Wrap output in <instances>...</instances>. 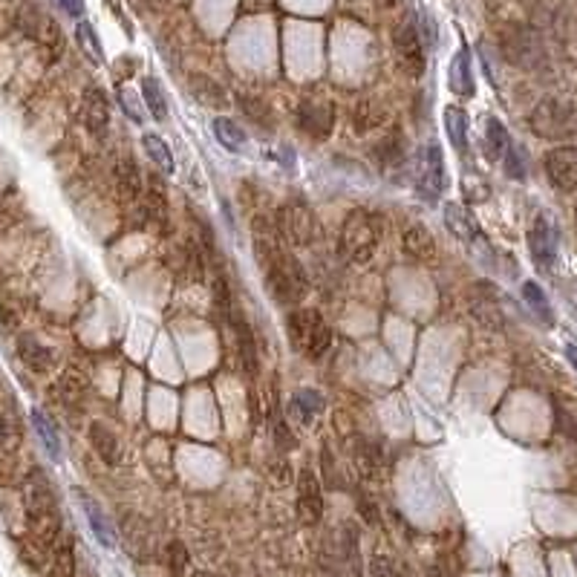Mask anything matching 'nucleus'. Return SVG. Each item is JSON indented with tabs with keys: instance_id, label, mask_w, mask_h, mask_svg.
<instances>
[{
	"instance_id": "f257e3e1",
	"label": "nucleus",
	"mask_w": 577,
	"mask_h": 577,
	"mask_svg": "<svg viewBox=\"0 0 577 577\" xmlns=\"http://www.w3.org/2000/svg\"><path fill=\"white\" fill-rule=\"evenodd\" d=\"M23 502H27V523H29L32 546L38 551H53V546L61 537V514H58L53 485H49V480L41 471H32L27 476Z\"/></svg>"
},
{
	"instance_id": "f03ea898",
	"label": "nucleus",
	"mask_w": 577,
	"mask_h": 577,
	"mask_svg": "<svg viewBox=\"0 0 577 577\" xmlns=\"http://www.w3.org/2000/svg\"><path fill=\"white\" fill-rule=\"evenodd\" d=\"M378 240H382V223H378V217L373 211L355 208V211H350V217L343 219L341 251L352 266L370 263L375 249H378Z\"/></svg>"
},
{
	"instance_id": "7ed1b4c3",
	"label": "nucleus",
	"mask_w": 577,
	"mask_h": 577,
	"mask_svg": "<svg viewBox=\"0 0 577 577\" xmlns=\"http://www.w3.org/2000/svg\"><path fill=\"white\" fill-rule=\"evenodd\" d=\"M266 286L272 289L277 303L298 306L306 298V292H309V275H306V268L301 266L298 257L280 251L266 266Z\"/></svg>"
},
{
	"instance_id": "20e7f679",
	"label": "nucleus",
	"mask_w": 577,
	"mask_h": 577,
	"mask_svg": "<svg viewBox=\"0 0 577 577\" xmlns=\"http://www.w3.org/2000/svg\"><path fill=\"white\" fill-rule=\"evenodd\" d=\"M532 130L537 136L551 139V142L569 139L577 133L574 110L566 102H560V98H543L532 113Z\"/></svg>"
},
{
	"instance_id": "39448f33",
	"label": "nucleus",
	"mask_w": 577,
	"mask_h": 577,
	"mask_svg": "<svg viewBox=\"0 0 577 577\" xmlns=\"http://www.w3.org/2000/svg\"><path fill=\"white\" fill-rule=\"evenodd\" d=\"M277 235L289 245H312L317 240V217L309 205L286 202L277 214Z\"/></svg>"
},
{
	"instance_id": "423d86ee",
	"label": "nucleus",
	"mask_w": 577,
	"mask_h": 577,
	"mask_svg": "<svg viewBox=\"0 0 577 577\" xmlns=\"http://www.w3.org/2000/svg\"><path fill=\"white\" fill-rule=\"evenodd\" d=\"M392 44H396V53L404 72L410 78H422L425 76V44L419 38V27L413 23V18H401L396 32H392Z\"/></svg>"
},
{
	"instance_id": "0eeeda50",
	"label": "nucleus",
	"mask_w": 577,
	"mask_h": 577,
	"mask_svg": "<svg viewBox=\"0 0 577 577\" xmlns=\"http://www.w3.org/2000/svg\"><path fill=\"white\" fill-rule=\"evenodd\" d=\"M502 55H506L511 64L534 70L543 64V44L540 38L525 27H511L502 32Z\"/></svg>"
},
{
	"instance_id": "6e6552de",
	"label": "nucleus",
	"mask_w": 577,
	"mask_h": 577,
	"mask_svg": "<svg viewBox=\"0 0 577 577\" xmlns=\"http://www.w3.org/2000/svg\"><path fill=\"white\" fill-rule=\"evenodd\" d=\"M298 128L309 139L324 142L335 128V110L324 98H303L298 104Z\"/></svg>"
},
{
	"instance_id": "1a4fd4ad",
	"label": "nucleus",
	"mask_w": 577,
	"mask_h": 577,
	"mask_svg": "<svg viewBox=\"0 0 577 577\" xmlns=\"http://www.w3.org/2000/svg\"><path fill=\"white\" fill-rule=\"evenodd\" d=\"M416 185H419L425 200H431V202L439 200V194L445 191V162H441V151L436 142L425 144L419 170H416Z\"/></svg>"
},
{
	"instance_id": "9d476101",
	"label": "nucleus",
	"mask_w": 577,
	"mask_h": 577,
	"mask_svg": "<svg viewBox=\"0 0 577 577\" xmlns=\"http://www.w3.org/2000/svg\"><path fill=\"white\" fill-rule=\"evenodd\" d=\"M298 517L303 525H317L324 517V485L309 468L298 476Z\"/></svg>"
},
{
	"instance_id": "9b49d317",
	"label": "nucleus",
	"mask_w": 577,
	"mask_h": 577,
	"mask_svg": "<svg viewBox=\"0 0 577 577\" xmlns=\"http://www.w3.org/2000/svg\"><path fill=\"white\" fill-rule=\"evenodd\" d=\"M543 165L551 185H557L560 191H577V147H551Z\"/></svg>"
},
{
	"instance_id": "f8f14e48",
	"label": "nucleus",
	"mask_w": 577,
	"mask_h": 577,
	"mask_svg": "<svg viewBox=\"0 0 577 577\" xmlns=\"http://www.w3.org/2000/svg\"><path fill=\"white\" fill-rule=\"evenodd\" d=\"M529 249L540 268H551L557 263V237L546 217H537L529 231Z\"/></svg>"
},
{
	"instance_id": "ddd939ff",
	"label": "nucleus",
	"mask_w": 577,
	"mask_h": 577,
	"mask_svg": "<svg viewBox=\"0 0 577 577\" xmlns=\"http://www.w3.org/2000/svg\"><path fill=\"white\" fill-rule=\"evenodd\" d=\"M205 254L196 243H182L177 251V263H174V277L179 280V286H194L202 284L205 277Z\"/></svg>"
},
{
	"instance_id": "4468645a",
	"label": "nucleus",
	"mask_w": 577,
	"mask_h": 577,
	"mask_svg": "<svg viewBox=\"0 0 577 577\" xmlns=\"http://www.w3.org/2000/svg\"><path fill=\"white\" fill-rule=\"evenodd\" d=\"M251 237H254V254L260 266L266 268L275 257L284 251L280 249V235H277V226L272 223L268 217H254V226H251Z\"/></svg>"
},
{
	"instance_id": "2eb2a0df",
	"label": "nucleus",
	"mask_w": 577,
	"mask_h": 577,
	"mask_svg": "<svg viewBox=\"0 0 577 577\" xmlns=\"http://www.w3.org/2000/svg\"><path fill=\"white\" fill-rule=\"evenodd\" d=\"M401 249L408 257H413V260H433V254H436V240L431 235V228H425L422 223H413L404 228V235H401Z\"/></svg>"
},
{
	"instance_id": "dca6fc26",
	"label": "nucleus",
	"mask_w": 577,
	"mask_h": 577,
	"mask_svg": "<svg viewBox=\"0 0 577 577\" xmlns=\"http://www.w3.org/2000/svg\"><path fill=\"white\" fill-rule=\"evenodd\" d=\"M341 560H343V569H347V577H364L361 537H359V525L355 523L341 525Z\"/></svg>"
},
{
	"instance_id": "f3484780",
	"label": "nucleus",
	"mask_w": 577,
	"mask_h": 577,
	"mask_svg": "<svg viewBox=\"0 0 577 577\" xmlns=\"http://www.w3.org/2000/svg\"><path fill=\"white\" fill-rule=\"evenodd\" d=\"M231 329H235V338H237V352H240V361H243V370L249 378L257 375V347H254V335H251V326L249 321L235 312L231 315Z\"/></svg>"
},
{
	"instance_id": "a211bd4d",
	"label": "nucleus",
	"mask_w": 577,
	"mask_h": 577,
	"mask_svg": "<svg viewBox=\"0 0 577 577\" xmlns=\"http://www.w3.org/2000/svg\"><path fill=\"white\" fill-rule=\"evenodd\" d=\"M84 125L93 133V136H104L110 128V104L102 90H87L84 95Z\"/></svg>"
},
{
	"instance_id": "6ab92c4d",
	"label": "nucleus",
	"mask_w": 577,
	"mask_h": 577,
	"mask_svg": "<svg viewBox=\"0 0 577 577\" xmlns=\"http://www.w3.org/2000/svg\"><path fill=\"white\" fill-rule=\"evenodd\" d=\"M448 84L450 90L457 93L459 98H471L474 95V72H471V53L468 49H459L457 55H453L450 67H448Z\"/></svg>"
},
{
	"instance_id": "aec40b11",
	"label": "nucleus",
	"mask_w": 577,
	"mask_h": 577,
	"mask_svg": "<svg viewBox=\"0 0 577 577\" xmlns=\"http://www.w3.org/2000/svg\"><path fill=\"white\" fill-rule=\"evenodd\" d=\"M78 499H81V506H84V514H87V520H90V529H93L95 540L104 548H113L116 546V532H113V525H110L104 508L98 506V502L90 494H84V490H78Z\"/></svg>"
},
{
	"instance_id": "412c9836",
	"label": "nucleus",
	"mask_w": 577,
	"mask_h": 577,
	"mask_svg": "<svg viewBox=\"0 0 577 577\" xmlns=\"http://www.w3.org/2000/svg\"><path fill=\"white\" fill-rule=\"evenodd\" d=\"M321 321H324L321 312H315V309H294L289 315V338L301 352H306V347H309V338Z\"/></svg>"
},
{
	"instance_id": "4be33fe9",
	"label": "nucleus",
	"mask_w": 577,
	"mask_h": 577,
	"mask_svg": "<svg viewBox=\"0 0 577 577\" xmlns=\"http://www.w3.org/2000/svg\"><path fill=\"white\" fill-rule=\"evenodd\" d=\"M445 226L453 237H459L462 243H474L480 237V226L474 223V217L465 211L457 202H445Z\"/></svg>"
},
{
	"instance_id": "5701e85b",
	"label": "nucleus",
	"mask_w": 577,
	"mask_h": 577,
	"mask_svg": "<svg viewBox=\"0 0 577 577\" xmlns=\"http://www.w3.org/2000/svg\"><path fill=\"white\" fill-rule=\"evenodd\" d=\"M18 350H21L23 364H27L29 370H35V373H46L49 367H53V350L44 347V343H41L38 338L21 335V338H18Z\"/></svg>"
},
{
	"instance_id": "b1692460",
	"label": "nucleus",
	"mask_w": 577,
	"mask_h": 577,
	"mask_svg": "<svg viewBox=\"0 0 577 577\" xmlns=\"http://www.w3.org/2000/svg\"><path fill=\"white\" fill-rule=\"evenodd\" d=\"M116 188L121 194V200H139L142 194V177H139V168L133 159H119L116 165Z\"/></svg>"
},
{
	"instance_id": "393cba45",
	"label": "nucleus",
	"mask_w": 577,
	"mask_h": 577,
	"mask_svg": "<svg viewBox=\"0 0 577 577\" xmlns=\"http://www.w3.org/2000/svg\"><path fill=\"white\" fill-rule=\"evenodd\" d=\"M29 419H32V427H35V433H38L44 450L49 453V459L61 462V436H58V431H55V425L49 422V416H46L44 410H32Z\"/></svg>"
},
{
	"instance_id": "a878e982",
	"label": "nucleus",
	"mask_w": 577,
	"mask_h": 577,
	"mask_svg": "<svg viewBox=\"0 0 577 577\" xmlns=\"http://www.w3.org/2000/svg\"><path fill=\"white\" fill-rule=\"evenodd\" d=\"M90 445L95 448L98 457H102V462L116 465V459H119V439H116V433L110 431L104 422H93L90 425Z\"/></svg>"
},
{
	"instance_id": "bb28decb",
	"label": "nucleus",
	"mask_w": 577,
	"mask_h": 577,
	"mask_svg": "<svg viewBox=\"0 0 577 577\" xmlns=\"http://www.w3.org/2000/svg\"><path fill=\"white\" fill-rule=\"evenodd\" d=\"M211 133H214V139L226 147L228 153H240L243 147H245V133L243 128L237 125V121H231L226 116H219L211 121Z\"/></svg>"
},
{
	"instance_id": "cd10ccee",
	"label": "nucleus",
	"mask_w": 577,
	"mask_h": 577,
	"mask_svg": "<svg viewBox=\"0 0 577 577\" xmlns=\"http://www.w3.org/2000/svg\"><path fill=\"white\" fill-rule=\"evenodd\" d=\"M58 390H61V396H64V401H70V404L84 401V396L90 392V375L81 373L78 367H67L64 375H61V382H58Z\"/></svg>"
},
{
	"instance_id": "c85d7f7f",
	"label": "nucleus",
	"mask_w": 577,
	"mask_h": 577,
	"mask_svg": "<svg viewBox=\"0 0 577 577\" xmlns=\"http://www.w3.org/2000/svg\"><path fill=\"white\" fill-rule=\"evenodd\" d=\"M188 90H191V95L196 98V102H202L205 107H223L226 104V90L208 76H191L188 78Z\"/></svg>"
},
{
	"instance_id": "c756f323",
	"label": "nucleus",
	"mask_w": 577,
	"mask_h": 577,
	"mask_svg": "<svg viewBox=\"0 0 577 577\" xmlns=\"http://www.w3.org/2000/svg\"><path fill=\"white\" fill-rule=\"evenodd\" d=\"M375 159H378V165H382V170H390V168H396L401 162V159H404V136H401V130L384 133V139L375 144Z\"/></svg>"
},
{
	"instance_id": "7c9ffc66",
	"label": "nucleus",
	"mask_w": 577,
	"mask_h": 577,
	"mask_svg": "<svg viewBox=\"0 0 577 577\" xmlns=\"http://www.w3.org/2000/svg\"><path fill=\"white\" fill-rule=\"evenodd\" d=\"M142 144H144V153L151 156V162H153L159 170H162V174H174V170H177L174 153H170V147L165 144L162 136H156V133H144Z\"/></svg>"
},
{
	"instance_id": "2f4dec72",
	"label": "nucleus",
	"mask_w": 577,
	"mask_h": 577,
	"mask_svg": "<svg viewBox=\"0 0 577 577\" xmlns=\"http://www.w3.org/2000/svg\"><path fill=\"white\" fill-rule=\"evenodd\" d=\"M445 130H448V139L453 142L459 153H465L468 147V113L462 107H448L445 110Z\"/></svg>"
},
{
	"instance_id": "473e14b6",
	"label": "nucleus",
	"mask_w": 577,
	"mask_h": 577,
	"mask_svg": "<svg viewBox=\"0 0 577 577\" xmlns=\"http://www.w3.org/2000/svg\"><path fill=\"white\" fill-rule=\"evenodd\" d=\"M76 574V551L70 540H58L53 546V560H49V577H72Z\"/></svg>"
},
{
	"instance_id": "72a5a7b5",
	"label": "nucleus",
	"mask_w": 577,
	"mask_h": 577,
	"mask_svg": "<svg viewBox=\"0 0 577 577\" xmlns=\"http://www.w3.org/2000/svg\"><path fill=\"white\" fill-rule=\"evenodd\" d=\"M471 315L480 321L485 329H494V333H499L502 326H506V317H502V309L497 306V294H490V301L485 298H476L471 303Z\"/></svg>"
},
{
	"instance_id": "f704fd0d",
	"label": "nucleus",
	"mask_w": 577,
	"mask_h": 577,
	"mask_svg": "<svg viewBox=\"0 0 577 577\" xmlns=\"http://www.w3.org/2000/svg\"><path fill=\"white\" fill-rule=\"evenodd\" d=\"M240 110L245 113V119L254 121L257 128H263V130H272L275 128V116H272V107H268L263 98H257V95H240Z\"/></svg>"
},
{
	"instance_id": "c9c22d12",
	"label": "nucleus",
	"mask_w": 577,
	"mask_h": 577,
	"mask_svg": "<svg viewBox=\"0 0 577 577\" xmlns=\"http://www.w3.org/2000/svg\"><path fill=\"white\" fill-rule=\"evenodd\" d=\"M508 144H511V136H508V130L502 128V121L488 119L485 121V153L490 159H502L508 151Z\"/></svg>"
},
{
	"instance_id": "e433bc0d",
	"label": "nucleus",
	"mask_w": 577,
	"mask_h": 577,
	"mask_svg": "<svg viewBox=\"0 0 577 577\" xmlns=\"http://www.w3.org/2000/svg\"><path fill=\"white\" fill-rule=\"evenodd\" d=\"M321 410H324V399H321V392H317V390L303 387V390L294 392V413L301 416L303 425H312L315 416Z\"/></svg>"
},
{
	"instance_id": "4c0bfd02",
	"label": "nucleus",
	"mask_w": 577,
	"mask_h": 577,
	"mask_svg": "<svg viewBox=\"0 0 577 577\" xmlns=\"http://www.w3.org/2000/svg\"><path fill=\"white\" fill-rule=\"evenodd\" d=\"M355 465H359V474L364 480H373V476L382 474V457H378V448L373 441H359V448H355Z\"/></svg>"
},
{
	"instance_id": "58836bf2",
	"label": "nucleus",
	"mask_w": 577,
	"mask_h": 577,
	"mask_svg": "<svg viewBox=\"0 0 577 577\" xmlns=\"http://www.w3.org/2000/svg\"><path fill=\"white\" fill-rule=\"evenodd\" d=\"M142 95H144V104L151 110V116L156 121H165L168 119V102H165V93L159 87L156 78H144L142 81Z\"/></svg>"
},
{
	"instance_id": "ea45409f",
	"label": "nucleus",
	"mask_w": 577,
	"mask_h": 577,
	"mask_svg": "<svg viewBox=\"0 0 577 577\" xmlns=\"http://www.w3.org/2000/svg\"><path fill=\"white\" fill-rule=\"evenodd\" d=\"M76 41L78 46L87 53V58L93 61V64H102L104 55H102V44H98V35L93 29V23L90 21H78V27H76Z\"/></svg>"
},
{
	"instance_id": "a19ab883",
	"label": "nucleus",
	"mask_w": 577,
	"mask_h": 577,
	"mask_svg": "<svg viewBox=\"0 0 577 577\" xmlns=\"http://www.w3.org/2000/svg\"><path fill=\"white\" fill-rule=\"evenodd\" d=\"M272 439L280 450H294L298 448V436L292 433V427L286 425L284 413L277 410V401H275V410H272Z\"/></svg>"
},
{
	"instance_id": "79ce46f5",
	"label": "nucleus",
	"mask_w": 577,
	"mask_h": 577,
	"mask_svg": "<svg viewBox=\"0 0 577 577\" xmlns=\"http://www.w3.org/2000/svg\"><path fill=\"white\" fill-rule=\"evenodd\" d=\"M0 445L6 450H15L21 445V422L18 413H0Z\"/></svg>"
},
{
	"instance_id": "37998d69",
	"label": "nucleus",
	"mask_w": 577,
	"mask_h": 577,
	"mask_svg": "<svg viewBox=\"0 0 577 577\" xmlns=\"http://www.w3.org/2000/svg\"><path fill=\"white\" fill-rule=\"evenodd\" d=\"M329 343H333V329H329L324 321L317 324V329L312 333V338H309V347H306V359H312V361H317V359H324V352L329 350Z\"/></svg>"
},
{
	"instance_id": "c03bdc74",
	"label": "nucleus",
	"mask_w": 577,
	"mask_h": 577,
	"mask_svg": "<svg viewBox=\"0 0 577 577\" xmlns=\"http://www.w3.org/2000/svg\"><path fill=\"white\" fill-rule=\"evenodd\" d=\"M523 298L532 303V309H534L540 317H543V321H548V324L555 321V315H551V309H548V301H546L543 289H540L537 284H532V280H529V284H523Z\"/></svg>"
},
{
	"instance_id": "a18cd8bd",
	"label": "nucleus",
	"mask_w": 577,
	"mask_h": 577,
	"mask_svg": "<svg viewBox=\"0 0 577 577\" xmlns=\"http://www.w3.org/2000/svg\"><path fill=\"white\" fill-rule=\"evenodd\" d=\"M165 563H168V572L170 574H185L188 569V548L185 543H179V540H174V543H168L165 548Z\"/></svg>"
},
{
	"instance_id": "49530a36",
	"label": "nucleus",
	"mask_w": 577,
	"mask_h": 577,
	"mask_svg": "<svg viewBox=\"0 0 577 577\" xmlns=\"http://www.w3.org/2000/svg\"><path fill=\"white\" fill-rule=\"evenodd\" d=\"M375 125H382V113H375L370 102H361L355 107V133H367Z\"/></svg>"
},
{
	"instance_id": "de8ad7c7",
	"label": "nucleus",
	"mask_w": 577,
	"mask_h": 577,
	"mask_svg": "<svg viewBox=\"0 0 577 577\" xmlns=\"http://www.w3.org/2000/svg\"><path fill=\"white\" fill-rule=\"evenodd\" d=\"M147 217L156 219V223H168V202H165V194L162 188H151L147 191Z\"/></svg>"
},
{
	"instance_id": "09e8293b",
	"label": "nucleus",
	"mask_w": 577,
	"mask_h": 577,
	"mask_svg": "<svg viewBox=\"0 0 577 577\" xmlns=\"http://www.w3.org/2000/svg\"><path fill=\"white\" fill-rule=\"evenodd\" d=\"M506 174L511 177V179H525V162H523V156H520V151L514 147V142L508 144V151H506Z\"/></svg>"
},
{
	"instance_id": "8fccbe9b",
	"label": "nucleus",
	"mask_w": 577,
	"mask_h": 577,
	"mask_svg": "<svg viewBox=\"0 0 577 577\" xmlns=\"http://www.w3.org/2000/svg\"><path fill=\"white\" fill-rule=\"evenodd\" d=\"M321 474H324V485H329V488H338V485H343V480H341V474H335V459H333V450L329 448H324L321 450Z\"/></svg>"
},
{
	"instance_id": "3c124183",
	"label": "nucleus",
	"mask_w": 577,
	"mask_h": 577,
	"mask_svg": "<svg viewBox=\"0 0 577 577\" xmlns=\"http://www.w3.org/2000/svg\"><path fill=\"white\" fill-rule=\"evenodd\" d=\"M419 38H422V44H427V46H436V21H433V15L431 12H419Z\"/></svg>"
},
{
	"instance_id": "603ef678",
	"label": "nucleus",
	"mask_w": 577,
	"mask_h": 577,
	"mask_svg": "<svg viewBox=\"0 0 577 577\" xmlns=\"http://www.w3.org/2000/svg\"><path fill=\"white\" fill-rule=\"evenodd\" d=\"M462 191H465V200L468 202H485L488 200V185L485 182H474L471 174L462 179Z\"/></svg>"
},
{
	"instance_id": "864d4df0",
	"label": "nucleus",
	"mask_w": 577,
	"mask_h": 577,
	"mask_svg": "<svg viewBox=\"0 0 577 577\" xmlns=\"http://www.w3.org/2000/svg\"><path fill=\"white\" fill-rule=\"evenodd\" d=\"M317 577H343L338 569V555H333L329 546L321 551V560H317Z\"/></svg>"
},
{
	"instance_id": "5fc2aeb1",
	"label": "nucleus",
	"mask_w": 577,
	"mask_h": 577,
	"mask_svg": "<svg viewBox=\"0 0 577 577\" xmlns=\"http://www.w3.org/2000/svg\"><path fill=\"white\" fill-rule=\"evenodd\" d=\"M370 577H396V569H392L390 557L375 555L373 557V566H370Z\"/></svg>"
},
{
	"instance_id": "6e6d98bb",
	"label": "nucleus",
	"mask_w": 577,
	"mask_h": 577,
	"mask_svg": "<svg viewBox=\"0 0 577 577\" xmlns=\"http://www.w3.org/2000/svg\"><path fill=\"white\" fill-rule=\"evenodd\" d=\"M119 102H121V110H125V113H128L133 121H136V125H142V113H139V107L130 102V93H128L125 87L119 90Z\"/></svg>"
},
{
	"instance_id": "4d7b16f0",
	"label": "nucleus",
	"mask_w": 577,
	"mask_h": 577,
	"mask_svg": "<svg viewBox=\"0 0 577 577\" xmlns=\"http://www.w3.org/2000/svg\"><path fill=\"white\" fill-rule=\"evenodd\" d=\"M359 511L364 514V520L370 523V525H375V523H378V508H375L367 497H359Z\"/></svg>"
},
{
	"instance_id": "13d9d810",
	"label": "nucleus",
	"mask_w": 577,
	"mask_h": 577,
	"mask_svg": "<svg viewBox=\"0 0 577 577\" xmlns=\"http://www.w3.org/2000/svg\"><path fill=\"white\" fill-rule=\"evenodd\" d=\"M58 4L70 18H81L84 15V0H58Z\"/></svg>"
},
{
	"instance_id": "bf43d9fd",
	"label": "nucleus",
	"mask_w": 577,
	"mask_h": 577,
	"mask_svg": "<svg viewBox=\"0 0 577 577\" xmlns=\"http://www.w3.org/2000/svg\"><path fill=\"white\" fill-rule=\"evenodd\" d=\"M427 577H453V572L445 566V560H436L431 569H427Z\"/></svg>"
},
{
	"instance_id": "052dcab7",
	"label": "nucleus",
	"mask_w": 577,
	"mask_h": 577,
	"mask_svg": "<svg viewBox=\"0 0 577 577\" xmlns=\"http://www.w3.org/2000/svg\"><path fill=\"white\" fill-rule=\"evenodd\" d=\"M560 419H563V422H560V425H563V431H566V433H569V436H572V439L577 441V422L572 419V416H569V419H566V416H563V413H560Z\"/></svg>"
},
{
	"instance_id": "680f3d73",
	"label": "nucleus",
	"mask_w": 577,
	"mask_h": 577,
	"mask_svg": "<svg viewBox=\"0 0 577 577\" xmlns=\"http://www.w3.org/2000/svg\"><path fill=\"white\" fill-rule=\"evenodd\" d=\"M566 359H569V364L577 370V343H566Z\"/></svg>"
},
{
	"instance_id": "e2e57ef3",
	"label": "nucleus",
	"mask_w": 577,
	"mask_h": 577,
	"mask_svg": "<svg viewBox=\"0 0 577 577\" xmlns=\"http://www.w3.org/2000/svg\"><path fill=\"white\" fill-rule=\"evenodd\" d=\"M194 577H223V574H214V572H196Z\"/></svg>"
},
{
	"instance_id": "0e129e2a",
	"label": "nucleus",
	"mask_w": 577,
	"mask_h": 577,
	"mask_svg": "<svg viewBox=\"0 0 577 577\" xmlns=\"http://www.w3.org/2000/svg\"><path fill=\"white\" fill-rule=\"evenodd\" d=\"M375 4H378V6H384V9H390L392 4H396V0H375Z\"/></svg>"
},
{
	"instance_id": "69168bd1",
	"label": "nucleus",
	"mask_w": 577,
	"mask_h": 577,
	"mask_svg": "<svg viewBox=\"0 0 577 577\" xmlns=\"http://www.w3.org/2000/svg\"><path fill=\"white\" fill-rule=\"evenodd\" d=\"M574 228H577V208H574Z\"/></svg>"
},
{
	"instance_id": "338daca9",
	"label": "nucleus",
	"mask_w": 577,
	"mask_h": 577,
	"mask_svg": "<svg viewBox=\"0 0 577 577\" xmlns=\"http://www.w3.org/2000/svg\"><path fill=\"white\" fill-rule=\"evenodd\" d=\"M104 4H113V0H104Z\"/></svg>"
}]
</instances>
